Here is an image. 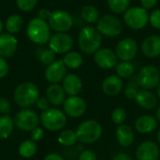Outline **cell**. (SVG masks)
<instances>
[{
    "label": "cell",
    "mask_w": 160,
    "mask_h": 160,
    "mask_svg": "<svg viewBox=\"0 0 160 160\" xmlns=\"http://www.w3.org/2000/svg\"><path fill=\"white\" fill-rule=\"evenodd\" d=\"M39 118L40 124L49 131H58L63 129L68 121L66 113L57 108H49L48 110L41 112Z\"/></svg>",
    "instance_id": "cell-4"
},
{
    "label": "cell",
    "mask_w": 160,
    "mask_h": 160,
    "mask_svg": "<svg viewBox=\"0 0 160 160\" xmlns=\"http://www.w3.org/2000/svg\"><path fill=\"white\" fill-rule=\"evenodd\" d=\"M74 44L72 37L68 33H56L51 36L48 42L49 49L55 54H66L70 52Z\"/></svg>",
    "instance_id": "cell-11"
},
{
    "label": "cell",
    "mask_w": 160,
    "mask_h": 160,
    "mask_svg": "<svg viewBox=\"0 0 160 160\" xmlns=\"http://www.w3.org/2000/svg\"><path fill=\"white\" fill-rule=\"evenodd\" d=\"M37 142L32 140H25L22 142L18 147V154L22 158H31L37 154Z\"/></svg>",
    "instance_id": "cell-27"
},
{
    "label": "cell",
    "mask_w": 160,
    "mask_h": 160,
    "mask_svg": "<svg viewBox=\"0 0 160 160\" xmlns=\"http://www.w3.org/2000/svg\"><path fill=\"white\" fill-rule=\"evenodd\" d=\"M156 118H157V120H158V122L160 123V106L158 108V110H157V114H156Z\"/></svg>",
    "instance_id": "cell-47"
},
{
    "label": "cell",
    "mask_w": 160,
    "mask_h": 160,
    "mask_svg": "<svg viewBox=\"0 0 160 160\" xmlns=\"http://www.w3.org/2000/svg\"><path fill=\"white\" fill-rule=\"evenodd\" d=\"M55 53L51 50V49H46V50H43L40 54H39V61L42 65H45V66H49L51 65L52 62L55 61Z\"/></svg>",
    "instance_id": "cell-34"
},
{
    "label": "cell",
    "mask_w": 160,
    "mask_h": 160,
    "mask_svg": "<svg viewBox=\"0 0 160 160\" xmlns=\"http://www.w3.org/2000/svg\"><path fill=\"white\" fill-rule=\"evenodd\" d=\"M136 158L137 160H158L159 147L152 141H145L138 146Z\"/></svg>",
    "instance_id": "cell-16"
},
{
    "label": "cell",
    "mask_w": 160,
    "mask_h": 160,
    "mask_svg": "<svg viewBox=\"0 0 160 160\" xmlns=\"http://www.w3.org/2000/svg\"><path fill=\"white\" fill-rule=\"evenodd\" d=\"M125 23L132 30H142L149 23L148 10L142 7H129L124 13Z\"/></svg>",
    "instance_id": "cell-7"
},
{
    "label": "cell",
    "mask_w": 160,
    "mask_h": 160,
    "mask_svg": "<svg viewBox=\"0 0 160 160\" xmlns=\"http://www.w3.org/2000/svg\"><path fill=\"white\" fill-rule=\"evenodd\" d=\"M111 117L115 125H122L127 119V112L123 108H115L112 111Z\"/></svg>",
    "instance_id": "cell-33"
},
{
    "label": "cell",
    "mask_w": 160,
    "mask_h": 160,
    "mask_svg": "<svg viewBox=\"0 0 160 160\" xmlns=\"http://www.w3.org/2000/svg\"><path fill=\"white\" fill-rule=\"evenodd\" d=\"M158 1V0H141V7L145 8L146 10H149L157 6Z\"/></svg>",
    "instance_id": "cell-43"
},
{
    "label": "cell",
    "mask_w": 160,
    "mask_h": 160,
    "mask_svg": "<svg viewBox=\"0 0 160 160\" xmlns=\"http://www.w3.org/2000/svg\"><path fill=\"white\" fill-rule=\"evenodd\" d=\"M14 125L22 131L31 132L36 128L39 127V115L34 111L29 109H21L14 115Z\"/></svg>",
    "instance_id": "cell-8"
},
{
    "label": "cell",
    "mask_w": 160,
    "mask_h": 160,
    "mask_svg": "<svg viewBox=\"0 0 160 160\" xmlns=\"http://www.w3.org/2000/svg\"><path fill=\"white\" fill-rule=\"evenodd\" d=\"M38 0H16V5L18 8L23 12H28L33 10Z\"/></svg>",
    "instance_id": "cell-35"
},
{
    "label": "cell",
    "mask_w": 160,
    "mask_h": 160,
    "mask_svg": "<svg viewBox=\"0 0 160 160\" xmlns=\"http://www.w3.org/2000/svg\"><path fill=\"white\" fill-rule=\"evenodd\" d=\"M131 0H107V5L113 14H122L130 7Z\"/></svg>",
    "instance_id": "cell-32"
},
{
    "label": "cell",
    "mask_w": 160,
    "mask_h": 160,
    "mask_svg": "<svg viewBox=\"0 0 160 160\" xmlns=\"http://www.w3.org/2000/svg\"><path fill=\"white\" fill-rule=\"evenodd\" d=\"M160 82L159 69L154 65L144 66L138 73L137 83L142 89L151 90L158 87Z\"/></svg>",
    "instance_id": "cell-10"
},
{
    "label": "cell",
    "mask_w": 160,
    "mask_h": 160,
    "mask_svg": "<svg viewBox=\"0 0 160 160\" xmlns=\"http://www.w3.org/2000/svg\"><path fill=\"white\" fill-rule=\"evenodd\" d=\"M115 71L116 75L119 76L122 79H128L130 78L134 72H135V68L132 63L128 62V61H121L120 63H117L115 67Z\"/></svg>",
    "instance_id": "cell-30"
},
{
    "label": "cell",
    "mask_w": 160,
    "mask_h": 160,
    "mask_svg": "<svg viewBox=\"0 0 160 160\" xmlns=\"http://www.w3.org/2000/svg\"><path fill=\"white\" fill-rule=\"evenodd\" d=\"M81 17L85 22L89 24H94L98 22L100 18V13L98 8L94 5H85L81 9Z\"/></svg>",
    "instance_id": "cell-25"
},
{
    "label": "cell",
    "mask_w": 160,
    "mask_h": 160,
    "mask_svg": "<svg viewBox=\"0 0 160 160\" xmlns=\"http://www.w3.org/2000/svg\"><path fill=\"white\" fill-rule=\"evenodd\" d=\"M138 50V43L134 38H125L117 43L114 52L116 53L117 58L121 61L130 62L136 57Z\"/></svg>",
    "instance_id": "cell-12"
},
{
    "label": "cell",
    "mask_w": 160,
    "mask_h": 160,
    "mask_svg": "<svg viewBox=\"0 0 160 160\" xmlns=\"http://www.w3.org/2000/svg\"><path fill=\"white\" fill-rule=\"evenodd\" d=\"M87 110L85 100L79 96H70L63 103V112L71 118H80L83 116Z\"/></svg>",
    "instance_id": "cell-13"
},
{
    "label": "cell",
    "mask_w": 160,
    "mask_h": 160,
    "mask_svg": "<svg viewBox=\"0 0 160 160\" xmlns=\"http://www.w3.org/2000/svg\"><path fill=\"white\" fill-rule=\"evenodd\" d=\"M44 135H45L44 129H43L42 128H39V127L36 128L35 129H33V130L30 132L31 140L34 141V142H36L41 141V140L44 138Z\"/></svg>",
    "instance_id": "cell-38"
},
{
    "label": "cell",
    "mask_w": 160,
    "mask_h": 160,
    "mask_svg": "<svg viewBox=\"0 0 160 160\" xmlns=\"http://www.w3.org/2000/svg\"><path fill=\"white\" fill-rule=\"evenodd\" d=\"M117 56L114 51L109 48H100L94 53V61L103 69H112L117 65Z\"/></svg>",
    "instance_id": "cell-14"
},
{
    "label": "cell",
    "mask_w": 160,
    "mask_h": 160,
    "mask_svg": "<svg viewBox=\"0 0 160 160\" xmlns=\"http://www.w3.org/2000/svg\"><path fill=\"white\" fill-rule=\"evenodd\" d=\"M112 160H134L132 157H130L129 155L128 154H125V153H118L116 154Z\"/></svg>",
    "instance_id": "cell-46"
},
{
    "label": "cell",
    "mask_w": 160,
    "mask_h": 160,
    "mask_svg": "<svg viewBox=\"0 0 160 160\" xmlns=\"http://www.w3.org/2000/svg\"><path fill=\"white\" fill-rule=\"evenodd\" d=\"M157 139H158V142L160 143V129L158 130V135H157Z\"/></svg>",
    "instance_id": "cell-50"
},
{
    "label": "cell",
    "mask_w": 160,
    "mask_h": 160,
    "mask_svg": "<svg viewBox=\"0 0 160 160\" xmlns=\"http://www.w3.org/2000/svg\"><path fill=\"white\" fill-rule=\"evenodd\" d=\"M96 27L102 36L107 38L118 37L124 30L122 21L114 14H104L100 16Z\"/></svg>",
    "instance_id": "cell-6"
},
{
    "label": "cell",
    "mask_w": 160,
    "mask_h": 160,
    "mask_svg": "<svg viewBox=\"0 0 160 160\" xmlns=\"http://www.w3.org/2000/svg\"><path fill=\"white\" fill-rule=\"evenodd\" d=\"M11 112V104L9 100L4 97H0V113L5 115V114H9Z\"/></svg>",
    "instance_id": "cell-37"
},
{
    "label": "cell",
    "mask_w": 160,
    "mask_h": 160,
    "mask_svg": "<svg viewBox=\"0 0 160 160\" xmlns=\"http://www.w3.org/2000/svg\"><path fill=\"white\" fill-rule=\"evenodd\" d=\"M46 98L52 106H60L66 100V92L59 83H52L46 90Z\"/></svg>",
    "instance_id": "cell-21"
},
{
    "label": "cell",
    "mask_w": 160,
    "mask_h": 160,
    "mask_svg": "<svg viewBox=\"0 0 160 160\" xmlns=\"http://www.w3.org/2000/svg\"><path fill=\"white\" fill-rule=\"evenodd\" d=\"M67 67L63 60H55L51 65L46 67L44 76L48 82L59 83L67 76Z\"/></svg>",
    "instance_id": "cell-15"
},
{
    "label": "cell",
    "mask_w": 160,
    "mask_h": 160,
    "mask_svg": "<svg viewBox=\"0 0 160 160\" xmlns=\"http://www.w3.org/2000/svg\"><path fill=\"white\" fill-rule=\"evenodd\" d=\"M48 23L56 33H67L72 28L74 21L72 15L68 11L64 9H56L52 11Z\"/></svg>",
    "instance_id": "cell-9"
},
{
    "label": "cell",
    "mask_w": 160,
    "mask_h": 160,
    "mask_svg": "<svg viewBox=\"0 0 160 160\" xmlns=\"http://www.w3.org/2000/svg\"><path fill=\"white\" fill-rule=\"evenodd\" d=\"M63 62L67 68L71 69H77L82 67L83 63V58L82 54L78 52H68L63 57Z\"/></svg>",
    "instance_id": "cell-29"
},
{
    "label": "cell",
    "mask_w": 160,
    "mask_h": 160,
    "mask_svg": "<svg viewBox=\"0 0 160 160\" xmlns=\"http://www.w3.org/2000/svg\"><path fill=\"white\" fill-rule=\"evenodd\" d=\"M78 141L82 143H94L102 135V127L96 120L88 119L79 125L76 130Z\"/></svg>",
    "instance_id": "cell-5"
},
{
    "label": "cell",
    "mask_w": 160,
    "mask_h": 160,
    "mask_svg": "<svg viewBox=\"0 0 160 160\" xmlns=\"http://www.w3.org/2000/svg\"><path fill=\"white\" fill-rule=\"evenodd\" d=\"M141 50L143 55L148 58H156L160 55V36L150 35L143 39Z\"/></svg>",
    "instance_id": "cell-18"
},
{
    "label": "cell",
    "mask_w": 160,
    "mask_h": 160,
    "mask_svg": "<svg viewBox=\"0 0 160 160\" xmlns=\"http://www.w3.org/2000/svg\"><path fill=\"white\" fill-rule=\"evenodd\" d=\"M18 40L8 33H2L0 35V56L7 59L14 55L17 51Z\"/></svg>",
    "instance_id": "cell-17"
},
{
    "label": "cell",
    "mask_w": 160,
    "mask_h": 160,
    "mask_svg": "<svg viewBox=\"0 0 160 160\" xmlns=\"http://www.w3.org/2000/svg\"><path fill=\"white\" fill-rule=\"evenodd\" d=\"M158 122L157 118L150 114H144L140 116L135 122V128L139 133L148 134L157 129Z\"/></svg>",
    "instance_id": "cell-22"
},
{
    "label": "cell",
    "mask_w": 160,
    "mask_h": 160,
    "mask_svg": "<svg viewBox=\"0 0 160 160\" xmlns=\"http://www.w3.org/2000/svg\"><path fill=\"white\" fill-rule=\"evenodd\" d=\"M36 105H37V107H38V109L39 111L44 112V111H46V110H48L50 108L51 104H50L49 100L46 98H39L38 100L37 101Z\"/></svg>",
    "instance_id": "cell-41"
},
{
    "label": "cell",
    "mask_w": 160,
    "mask_h": 160,
    "mask_svg": "<svg viewBox=\"0 0 160 160\" xmlns=\"http://www.w3.org/2000/svg\"><path fill=\"white\" fill-rule=\"evenodd\" d=\"M51 14H52V11H50V10H49L48 8H40V9L38 10V17L39 19L43 20V21L48 22V20H49Z\"/></svg>",
    "instance_id": "cell-44"
},
{
    "label": "cell",
    "mask_w": 160,
    "mask_h": 160,
    "mask_svg": "<svg viewBox=\"0 0 160 160\" xmlns=\"http://www.w3.org/2000/svg\"><path fill=\"white\" fill-rule=\"evenodd\" d=\"M3 28H4V23L2 22V20L0 19V35L2 34V31H3Z\"/></svg>",
    "instance_id": "cell-48"
},
{
    "label": "cell",
    "mask_w": 160,
    "mask_h": 160,
    "mask_svg": "<svg viewBox=\"0 0 160 160\" xmlns=\"http://www.w3.org/2000/svg\"><path fill=\"white\" fill-rule=\"evenodd\" d=\"M102 44V35L97 27L88 25L81 29L78 36V45L80 50L88 55L98 51Z\"/></svg>",
    "instance_id": "cell-2"
},
{
    "label": "cell",
    "mask_w": 160,
    "mask_h": 160,
    "mask_svg": "<svg viewBox=\"0 0 160 160\" xmlns=\"http://www.w3.org/2000/svg\"><path fill=\"white\" fill-rule=\"evenodd\" d=\"M39 89L32 82H23L17 85L13 93V99L22 109H29L36 105L39 98Z\"/></svg>",
    "instance_id": "cell-1"
},
{
    "label": "cell",
    "mask_w": 160,
    "mask_h": 160,
    "mask_svg": "<svg viewBox=\"0 0 160 160\" xmlns=\"http://www.w3.org/2000/svg\"><path fill=\"white\" fill-rule=\"evenodd\" d=\"M26 35L29 40L35 44H46L51 38V27L48 22L35 17L27 24Z\"/></svg>",
    "instance_id": "cell-3"
},
{
    "label": "cell",
    "mask_w": 160,
    "mask_h": 160,
    "mask_svg": "<svg viewBox=\"0 0 160 160\" xmlns=\"http://www.w3.org/2000/svg\"><path fill=\"white\" fill-rule=\"evenodd\" d=\"M149 23L153 28L160 30V8H156L149 13Z\"/></svg>",
    "instance_id": "cell-36"
},
{
    "label": "cell",
    "mask_w": 160,
    "mask_h": 160,
    "mask_svg": "<svg viewBox=\"0 0 160 160\" xmlns=\"http://www.w3.org/2000/svg\"><path fill=\"white\" fill-rule=\"evenodd\" d=\"M78 160H98V157L92 150H83L79 155Z\"/></svg>",
    "instance_id": "cell-39"
},
{
    "label": "cell",
    "mask_w": 160,
    "mask_h": 160,
    "mask_svg": "<svg viewBox=\"0 0 160 160\" xmlns=\"http://www.w3.org/2000/svg\"><path fill=\"white\" fill-rule=\"evenodd\" d=\"M62 87L66 94L70 96H78L82 89V82L81 78L74 73L67 74L62 81Z\"/></svg>",
    "instance_id": "cell-20"
},
{
    "label": "cell",
    "mask_w": 160,
    "mask_h": 160,
    "mask_svg": "<svg viewBox=\"0 0 160 160\" xmlns=\"http://www.w3.org/2000/svg\"><path fill=\"white\" fill-rule=\"evenodd\" d=\"M136 103L144 110H152L157 106L158 98L156 95L150 90L142 89L138 92L135 99Z\"/></svg>",
    "instance_id": "cell-24"
},
{
    "label": "cell",
    "mask_w": 160,
    "mask_h": 160,
    "mask_svg": "<svg viewBox=\"0 0 160 160\" xmlns=\"http://www.w3.org/2000/svg\"><path fill=\"white\" fill-rule=\"evenodd\" d=\"M57 141L61 145L68 146V147L72 146V145L76 144V142H78L76 131H74L72 129H65L60 132Z\"/></svg>",
    "instance_id": "cell-31"
},
{
    "label": "cell",
    "mask_w": 160,
    "mask_h": 160,
    "mask_svg": "<svg viewBox=\"0 0 160 160\" xmlns=\"http://www.w3.org/2000/svg\"><path fill=\"white\" fill-rule=\"evenodd\" d=\"M123 79L117 75L106 77L102 82V90L109 97H115L123 90Z\"/></svg>",
    "instance_id": "cell-19"
},
{
    "label": "cell",
    "mask_w": 160,
    "mask_h": 160,
    "mask_svg": "<svg viewBox=\"0 0 160 160\" xmlns=\"http://www.w3.org/2000/svg\"><path fill=\"white\" fill-rule=\"evenodd\" d=\"M43 160H65L62 156H60L57 153H49L44 157Z\"/></svg>",
    "instance_id": "cell-45"
},
{
    "label": "cell",
    "mask_w": 160,
    "mask_h": 160,
    "mask_svg": "<svg viewBox=\"0 0 160 160\" xmlns=\"http://www.w3.org/2000/svg\"><path fill=\"white\" fill-rule=\"evenodd\" d=\"M138 89L136 86H128L126 90H125V96L126 98H128V99H135L137 94H138Z\"/></svg>",
    "instance_id": "cell-42"
},
{
    "label": "cell",
    "mask_w": 160,
    "mask_h": 160,
    "mask_svg": "<svg viewBox=\"0 0 160 160\" xmlns=\"http://www.w3.org/2000/svg\"><path fill=\"white\" fill-rule=\"evenodd\" d=\"M157 93H158V98H160V82L158 83V87H157Z\"/></svg>",
    "instance_id": "cell-49"
},
{
    "label": "cell",
    "mask_w": 160,
    "mask_h": 160,
    "mask_svg": "<svg viewBox=\"0 0 160 160\" xmlns=\"http://www.w3.org/2000/svg\"><path fill=\"white\" fill-rule=\"evenodd\" d=\"M14 120L8 114L0 116V140L8 139L13 131Z\"/></svg>",
    "instance_id": "cell-28"
},
{
    "label": "cell",
    "mask_w": 160,
    "mask_h": 160,
    "mask_svg": "<svg viewBox=\"0 0 160 160\" xmlns=\"http://www.w3.org/2000/svg\"><path fill=\"white\" fill-rule=\"evenodd\" d=\"M22 23H23V18L20 14L15 13V14L9 15L7 18L4 26L8 34L14 35L21 31Z\"/></svg>",
    "instance_id": "cell-26"
},
{
    "label": "cell",
    "mask_w": 160,
    "mask_h": 160,
    "mask_svg": "<svg viewBox=\"0 0 160 160\" xmlns=\"http://www.w3.org/2000/svg\"><path fill=\"white\" fill-rule=\"evenodd\" d=\"M8 73V64L7 60L0 56V79H4Z\"/></svg>",
    "instance_id": "cell-40"
},
{
    "label": "cell",
    "mask_w": 160,
    "mask_h": 160,
    "mask_svg": "<svg viewBox=\"0 0 160 160\" xmlns=\"http://www.w3.org/2000/svg\"><path fill=\"white\" fill-rule=\"evenodd\" d=\"M115 137L117 142L123 147H128L134 142V132L128 125H119L115 130Z\"/></svg>",
    "instance_id": "cell-23"
}]
</instances>
